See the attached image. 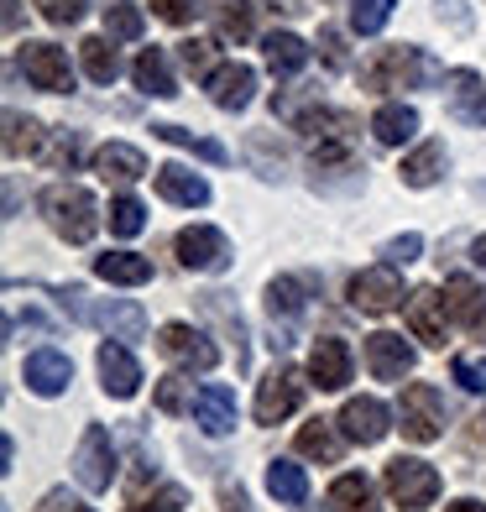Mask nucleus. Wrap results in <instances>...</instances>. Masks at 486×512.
I'll return each mask as SVG.
<instances>
[{"instance_id": "13", "label": "nucleus", "mask_w": 486, "mask_h": 512, "mask_svg": "<svg viewBox=\"0 0 486 512\" xmlns=\"http://www.w3.org/2000/svg\"><path fill=\"white\" fill-rule=\"evenodd\" d=\"M366 366H372L377 382H398L413 371V345L392 330H377V335H366Z\"/></svg>"}, {"instance_id": "35", "label": "nucleus", "mask_w": 486, "mask_h": 512, "mask_svg": "<svg viewBox=\"0 0 486 512\" xmlns=\"http://www.w3.org/2000/svg\"><path fill=\"white\" fill-rule=\"evenodd\" d=\"M267 309H272V324L283 319V335H288V324L304 314V283H298V277H277L267 288Z\"/></svg>"}, {"instance_id": "42", "label": "nucleus", "mask_w": 486, "mask_h": 512, "mask_svg": "<svg viewBox=\"0 0 486 512\" xmlns=\"http://www.w3.org/2000/svg\"><path fill=\"white\" fill-rule=\"evenodd\" d=\"M319 58H324V68H330V74H345V68H351L345 37H340L335 27H319Z\"/></svg>"}, {"instance_id": "27", "label": "nucleus", "mask_w": 486, "mask_h": 512, "mask_svg": "<svg viewBox=\"0 0 486 512\" xmlns=\"http://www.w3.org/2000/svg\"><path fill=\"white\" fill-rule=\"evenodd\" d=\"M298 455L324 460V465H340V455H345L340 424H330V418H314V424H304V429H298Z\"/></svg>"}, {"instance_id": "18", "label": "nucleus", "mask_w": 486, "mask_h": 512, "mask_svg": "<svg viewBox=\"0 0 486 512\" xmlns=\"http://www.w3.org/2000/svg\"><path fill=\"white\" fill-rule=\"evenodd\" d=\"M194 418H199V429L215 434V439L230 434V429H236V392L220 387V382H204L194 392Z\"/></svg>"}, {"instance_id": "40", "label": "nucleus", "mask_w": 486, "mask_h": 512, "mask_svg": "<svg viewBox=\"0 0 486 512\" xmlns=\"http://www.w3.org/2000/svg\"><path fill=\"white\" fill-rule=\"evenodd\" d=\"M105 32L121 37V42H136L142 37V11H136L131 0H110L105 6Z\"/></svg>"}, {"instance_id": "44", "label": "nucleus", "mask_w": 486, "mask_h": 512, "mask_svg": "<svg viewBox=\"0 0 486 512\" xmlns=\"http://www.w3.org/2000/svg\"><path fill=\"white\" fill-rule=\"evenodd\" d=\"M152 398H157L162 413H183V408H189V387H183V377H162Z\"/></svg>"}, {"instance_id": "28", "label": "nucleus", "mask_w": 486, "mask_h": 512, "mask_svg": "<svg viewBox=\"0 0 486 512\" xmlns=\"http://www.w3.org/2000/svg\"><path fill=\"white\" fill-rule=\"evenodd\" d=\"M95 272L105 277V283H121V288L152 283V262H147V256H136V251H105V256H95Z\"/></svg>"}, {"instance_id": "32", "label": "nucleus", "mask_w": 486, "mask_h": 512, "mask_svg": "<svg viewBox=\"0 0 486 512\" xmlns=\"http://www.w3.org/2000/svg\"><path fill=\"white\" fill-rule=\"evenodd\" d=\"M330 507L335 512H382L377 507V486L372 481H366V476H340L335 486H330Z\"/></svg>"}, {"instance_id": "20", "label": "nucleus", "mask_w": 486, "mask_h": 512, "mask_svg": "<svg viewBox=\"0 0 486 512\" xmlns=\"http://www.w3.org/2000/svg\"><path fill=\"white\" fill-rule=\"evenodd\" d=\"M89 319H95L110 340H142L147 335V309L131 304V298H105V304H95Z\"/></svg>"}, {"instance_id": "16", "label": "nucleus", "mask_w": 486, "mask_h": 512, "mask_svg": "<svg viewBox=\"0 0 486 512\" xmlns=\"http://www.w3.org/2000/svg\"><path fill=\"white\" fill-rule=\"evenodd\" d=\"M445 319H450L445 293H434V288L408 293V330H413V340H424V345H445Z\"/></svg>"}, {"instance_id": "24", "label": "nucleus", "mask_w": 486, "mask_h": 512, "mask_svg": "<svg viewBox=\"0 0 486 512\" xmlns=\"http://www.w3.org/2000/svg\"><path fill=\"white\" fill-rule=\"evenodd\" d=\"M131 79H136V89H142V95H152V100H173V95H178L168 53H162V48H147L142 58H136V63H131Z\"/></svg>"}, {"instance_id": "30", "label": "nucleus", "mask_w": 486, "mask_h": 512, "mask_svg": "<svg viewBox=\"0 0 486 512\" xmlns=\"http://www.w3.org/2000/svg\"><path fill=\"white\" fill-rule=\"evenodd\" d=\"M262 53H267V68L272 74H298V68L309 63V48H304V37H293V32H267L262 37Z\"/></svg>"}, {"instance_id": "25", "label": "nucleus", "mask_w": 486, "mask_h": 512, "mask_svg": "<svg viewBox=\"0 0 486 512\" xmlns=\"http://www.w3.org/2000/svg\"><path fill=\"white\" fill-rule=\"evenodd\" d=\"M210 16H215V37L220 42L257 37V6H251V0H210Z\"/></svg>"}, {"instance_id": "38", "label": "nucleus", "mask_w": 486, "mask_h": 512, "mask_svg": "<svg viewBox=\"0 0 486 512\" xmlns=\"http://www.w3.org/2000/svg\"><path fill=\"white\" fill-rule=\"evenodd\" d=\"M162 142H173V147H189V152H199L204 162H230V152L220 147V142H210V136H194V131H183V126H173V121H162V126H152Z\"/></svg>"}, {"instance_id": "55", "label": "nucleus", "mask_w": 486, "mask_h": 512, "mask_svg": "<svg viewBox=\"0 0 486 512\" xmlns=\"http://www.w3.org/2000/svg\"><path fill=\"white\" fill-rule=\"evenodd\" d=\"M471 262H476V267H486V236H476V241H471Z\"/></svg>"}, {"instance_id": "14", "label": "nucleus", "mask_w": 486, "mask_h": 512, "mask_svg": "<svg viewBox=\"0 0 486 512\" xmlns=\"http://www.w3.org/2000/svg\"><path fill=\"white\" fill-rule=\"evenodd\" d=\"M204 84H210V100L220 110H246L251 100H257V68L251 63H220Z\"/></svg>"}, {"instance_id": "52", "label": "nucleus", "mask_w": 486, "mask_h": 512, "mask_svg": "<svg viewBox=\"0 0 486 512\" xmlns=\"http://www.w3.org/2000/svg\"><path fill=\"white\" fill-rule=\"evenodd\" d=\"M220 507H225V512H251V497L241 492V481H225V486H220Z\"/></svg>"}, {"instance_id": "15", "label": "nucleus", "mask_w": 486, "mask_h": 512, "mask_svg": "<svg viewBox=\"0 0 486 512\" xmlns=\"http://www.w3.org/2000/svg\"><path fill=\"white\" fill-rule=\"evenodd\" d=\"M450 84V95H445V105H450V115L460 126H486V84H481V74L476 68H455V74L445 79Z\"/></svg>"}, {"instance_id": "1", "label": "nucleus", "mask_w": 486, "mask_h": 512, "mask_svg": "<svg viewBox=\"0 0 486 512\" xmlns=\"http://www.w3.org/2000/svg\"><path fill=\"white\" fill-rule=\"evenodd\" d=\"M434 79H445V68H439L424 48H377L361 63V89H372V95L419 89V84H434Z\"/></svg>"}, {"instance_id": "4", "label": "nucleus", "mask_w": 486, "mask_h": 512, "mask_svg": "<svg viewBox=\"0 0 486 512\" xmlns=\"http://www.w3.org/2000/svg\"><path fill=\"white\" fill-rule=\"evenodd\" d=\"M398 429H403V439H413V445H434V439L445 434V403H439V392L429 382H408L403 387Z\"/></svg>"}, {"instance_id": "34", "label": "nucleus", "mask_w": 486, "mask_h": 512, "mask_svg": "<svg viewBox=\"0 0 486 512\" xmlns=\"http://www.w3.org/2000/svg\"><path fill=\"white\" fill-rule=\"evenodd\" d=\"M267 492H272L277 502L298 507V502L309 497V476H304V465H293V460H272V465H267Z\"/></svg>"}, {"instance_id": "39", "label": "nucleus", "mask_w": 486, "mask_h": 512, "mask_svg": "<svg viewBox=\"0 0 486 512\" xmlns=\"http://www.w3.org/2000/svg\"><path fill=\"white\" fill-rule=\"evenodd\" d=\"M392 6H398V0H351V32L377 37L392 21Z\"/></svg>"}, {"instance_id": "56", "label": "nucleus", "mask_w": 486, "mask_h": 512, "mask_svg": "<svg viewBox=\"0 0 486 512\" xmlns=\"http://www.w3.org/2000/svg\"><path fill=\"white\" fill-rule=\"evenodd\" d=\"M272 6H277V11H304L298 0H272Z\"/></svg>"}, {"instance_id": "54", "label": "nucleus", "mask_w": 486, "mask_h": 512, "mask_svg": "<svg viewBox=\"0 0 486 512\" xmlns=\"http://www.w3.org/2000/svg\"><path fill=\"white\" fill-rule=\"evenodd\" d=\"M445 512H486V507H481V502H476V497H460V502H450V507H445Z\"/></svg>"}, {"instance_id": "53", "label": "nucleus", "mask_w": 486, "mask_h": 512, "mask_svg": "<svg viewBox=\"0 0 486 512\" xmlns=\"http://www.w3.org/2000/svg\"><path fill=\"white\" fill-rule=\"evenodd\" d=\"M21 27V0H6V32Z\"/></svg>"}, {"instance_id": "11", "label": "nucleus", "mask_w": 486, "mask_h": 512, "mask_svg": "<svg viewBox=\"0 0 486 512\" xmlns=\"http://www.w3.org/2000/svg\"><path fill=\"white\" fill-rule=\"evenodd\" d=\"M335 424H340V434L351 439V445H382L387 429H392V413H387L382 398H351L340 408Z\"/></svg>"}, {"instance_id": "36", "label": "nucleus", "mask_w": 486, "mask_h": 512, "mask_svg": "<svg viewBox=\"0 0 486 512\" xmlns=\"http://www.w3.org/2000/svg\"><path fill=\"white\" fill-rule=\"evenodd\" d=\"M42 152V126L21 110H6V157H32Z\"/></svg>"}, {"instance_id": "29", "label": "nucleus", "mask_w": 486, "mask_h": 512, "mask_svg": "<svg viewBox=\"0 0 486 512\" xmlns=\"http://www.w3.org/2000/svg\"><path fill=\"white\" fill-rule=\"evenodd\" d=\"M413 131H419V110H413V105H382V110L372 115V136H377L382 147L413 142Z\"/></svg>"}, {"instance_id": "19", "label": "nucleus", "mask_w": 486, "mask_h": 512, "mask_svg": "<svg viewBox=\"0 0 486 512\" xmlns=\"http://www.w3.org/2000/svg\"><path fill=\"white\" fill-rule=\"evenodd\" d=\"M445 304H450V319L466 324V335L486 340V288H476L471 277H450V283H445Z\"/></svg>"}, {"instance_id": "3", "label": "nucleus", "mask_w": 486, "mask_h": 512, "mask_svg": "<svg viewBox=\"0 0 486 512\" xmlns=\"http://www.w3.org/2000/svg\"><path fill=\"white\" fill-rule=\"evenodd\" d=\"M387 492L403 512H424L439 497V471L419 455H398V460H387Z\"/></svg>"}, {"instance_id": "22", "label": "nucleus", "mask_w": 486, "mask_h": 512, "mask_svg": "<svg viewBox=\"0 0 486 512\" xmlns=\"http://www.w3.org/2000/svg\"><path fill=\"white\" fill-rule=\"evenodd\" d=\"M100 382L110 398H136V387H142V366L126 345H100Z\"/></svg>"}, {"instance_id": "21", "label": "nucleus", "mask_w": 486, "mask_h": 512, "mask_svg": "<svg viewBox=\"0 0 486 512\" xmlns=\"http://www.w3.org/2000/svg\"><path fill=\"white\" fill-rule=\"evenodd\" d=\"M157 194L168 204L199 209V204H210V183H204L199 173H189L183 162H162V168H157Z\"/></svg>"}, {"instance_id": "8", "label": "nucleus", "mask_w": 486, "mask_h": 512, "mask_svg": "<svg viewBox=\"0 0 486 512\" xmlns=\"http://www.w3.org/2000/svg\"><path fill=\"white\" fill-rule=\"evenodd\" d=\"M304 392H309L304 371H298V366H277L272 377L257 387V424H283V418L304 403Z\"/></svg>"}, {"instance_id": "12", "label": "nucleus", "mask_w": 486, "mask_h": 512, "mask_svg": "<svg viewBox=\"0 0 486 512\" xmlns=\"http://www.w3.org/2000/svg\"><path fill=\"white\" fill-rule=\"evenodd\" d=\"M309 377H314L319 392H340L351 382V345L340 335H319L314 351H309Z\"/></svg>"}, {"instance_id": "23", "label": "nucleus", "mask_w": 486, "mask_h": 512, "mask_svg": "<svg viewBox=\"0 0 486 512\" xmlns=\"http://www.w3.org/2000/svg\"><path fill=\"white\" fill-rule=\"evenodd\" d=\"M445 168H450V152H445V142H424L419 152H408V157H403L398 178L408 183V189H429V183L445 178Z\"/></svg>"}, {"instance_id": "45", "label": "nucleus", "mask_w": 486, "mask_h": 512, "mask_svg": "<svg viewBox=\"0 0 486 512\" xmlns=\"http://www.w3.org/2000/svg\"><path fill=\"white\" fill-rule=\"evenodd\" d=\"M419 251H424V236H413V230H408V236H392V241L382 246V256H387L392 267H408Z\"/></svg>"}, {"instance_id": "48", "label": "nucleus", "mask_w": 486, "mask_h": 512, "mask_svg": "<svg viewBox=\"0 0 486 512\" xmlns=\"http://www.w3.org/2000/svg\"><path fill=\"white\" fill-rule=\"evenodd\" d=\"M48 162H53V168H68V173H74V168H79V131H63L58 147L48 152Z\"/></svg>"}, {"instance_id": "46", "label": "nucleus", "mask_w": 486, "mask_h": 512, "mask_svg": "<svg viewBox=\"0 0 486 512\" xmlns=\"http://www.w3.org/2000/svg\"><path fill=\"white\" fill-rule=\"evenodd\" d=\"M147 6L168 21V27H183V21H194V11H199V0H147Z\"/></svg>"}, {"instance_id": "51", "label": "nucleus", "mask_w": 486, "mask_h": 512, "mask_svg": "<svg viewBox=\"0 0 486 512\" xmlns=\"http://www.w3.org/2000/svg\"><path fill=\"white\" fill-rule=\"evenodd\" d=\"M434 6H439V21L450 16V27H455V32H466V27H471V16H466V0H434Z\"/></svg>"}, {"instance_id": "7", "label": "nucleus", "mask_w": 486, "mask_h": 512, "mask_svg": "<svg viewBox=\"0 0 486 512\" xmlns=\"http://www.w3.org/2000/svg\"><path fill=\"white\" fill-rule=\"evenodd\" d=\"M74 476H79L84 492H110V481H115V445H110V429H100V424L84 429L79 450H74Z\"/></svg>"}, {"instance_id": "41", "label": "nucleus", "mask_w": 486, "mask_h": 512, "mask_svg": "<svg viewBox=\"0 0 486 512\" xmlns=\"http://www.w3.org/2000/svg\"><path fill=\"white\" fill-rule=\"evenodd\" d=\"M178 58L183 63H189V74H204V79H210L215 74V42L210 37H189V42H178Z\"/></svg>"}, {"instance_id": "49", "label": "nucleus", "mask_w": 486, "mask_h": 512, "mask_svg": "<svg viewBox=\"0 0 486 512\" xmlns=\"http://www.w3.org/2000/svg\"><path fill=\"white\" fill-rule=\"evenodd\" d=\"M183 486H162V492L152 497V502H136V512H183Z\"/></svg>"}, {"instance_id": "6", "label": "nucleus", "mask_w": 486, "mask_h": 512, "mask_svg": "<svg viewBox=\"0 0 486 512\" xmlns=\"http://www.w3.org/2000/svg\"><path fill=\"white\" fill-rule=\"evenodd\" d=\"M403 298L408 293H403V277H398V267H392V262L366 267V272L351 277V309H361V314H392Z\"/></svg>"}, {"instance_id": "37", "label": "nucleus", "mask_w": 486, "mask_h": 512, "mask_svg": "<svg viewBox=\"0 0 486 512\" xmlns=\"http://www.w3.org/2000/svg\"><path fill=\"white\" fill-rule=\"evenodd\" d=\"M105 220H110V236L131 241V236H142V225H147V209H142V199H131V194H115Z\"/></svg>"}, {"instance_id": "47", "label": "nucleus", "mask_w": 486, "mask_h": 512, "mask_svg": "<svg viewBox=\"0 0 486 512\" xmlns=\"http://www.w3.org/2000/svg\"><path fill=\"white\" fill-rule=\"evenodd\" d=\"M455 382L466 392H486V366L476 356H455Z\"/></svg>"}, {"instance_id": "31", "label": "nucleus", "mask_w": 486, "mask_h": 512, "mask_svg": "<svg viewBox=\"0 0 486 512\" xmlns=\"http://www.w3.org/2000/svg\"><path fill=\"white\" fill-rule=\"evenodd\" d=\"M79 63L95 84H115L121 79V53L110 48V37H84L79 42Z\"/></svg>"}, {"instance_id": "9", "label": "nucleus", "mask_w": 486, "mask_h": 512, "mask_svg": "<svg viewBox=\"0 0 486 512\" xmlns=\"http://www.w3.org/2000/svg\"><path fill=\"white\" fill-rule=\"evenodd\" d=\"M178 262L189 267V272H225L230 267V241L220 236L215 225H189V230H178Z\"/></svg>"}, {"instance_id": "43", "label": "nucleus", "mask_w": 486, "mask_h": 512, "mask_svg": "<svg viewBox=\"0 0 486 512\" xmlns=\"http://www.w3.org/2000/svg\"><path fill=\"white\" fill-rule=\"evenodd\" d=\"M37 11L53 21V27H74V21L89 11V0H37Z\"/></svg>"}, {"instance_id": "5", "label": "nucleus", "mask_w": 486, "mask_h": 512, "mask_svg": "<svg viewBox=\"0 0 486 512\" xmlns=\"http://www.w3.org/2000/svg\"><path fill=\"white\" fill-rule=\"evenodd\" d=\"M16 68L27 74L32 89H48V95H68L74 89V68H68V53L58 42H27L16 53Z\"/></svg>"}, {"instance_id": "50", "label": "nucleus", "mask_w": 486, "mask_h": 512, "mask_svg": "<svg viewBox=\"0 0 486 512\" xmlns=\"http://www.w3.org/2000/svg\"><path fill=\"white\" fill-rule=\"evenodd\" d=\"M32 512H95V507H84L79 497H68V486H58V492H48Z\"/></svg>"}, {"instance_id": "2", "label": "nucleus", "mask_w": 486, "mask_h": 512, "mask_svg": "<svg viewBox=\"0 0 486 512\" xmlns=\"http://www.w3.org/2000/svg\"><path fill=\"white\" fill-rule=\"evenodd\" d=\"M42 215H48V225L74 246L95 241V230H100V209L79 183H53V189H42Z\"/></svg>"}, {"instance_id": "10", "label": "nucleus", "mask_w": 486, "mask_h": 512, "mask_svg": "<svg viewBox=\"0 0 486 512\" xmlns=\"http://www.w3.org/2000/svg\"><path fill=\"white\" fill-rule=\"evenodd\" d=\"M157 351L178 361V366H189V371H215L220 351L210 345V335L194 330V324H162V335H157Z\"/></svg>"}, {"instance_id": "17", "label": "nucleus", "mask_w": 486, "mask_h": 512, "mask_svg": "<svg viewBox=\"0 0 486 512\" xmlns=\"http://www.w3.org/2000/svg\"><path fill=\"white\" fill-rule=\"evenodd\" d=\"M21 382H27L37 398H58V392L74 382V361L63 351H32L27 366H21Z\"/></svg>"}, {"instance_id": "33", "label": "nucleus", "mask_w": 486, "mask_h": 512, "mask_svg": "<svg viewBox=\"0 0 486 512\" xmlns=\"http://www.w3.org/2000/svg\"><path fill=\"white\" fill-rule=\"evenodd\" d=\"M298 131L324 136V142H345V136L356 131V115H351V110H330V105H319V110H304V115H298Z\"/></svg>"}, {"instance_id": "26", "label": "nucleus", "mask_w": 486, "mask_h": 512, "mask_svg": "<svg viewBox=\"0 0 486 512\" xmlns=\"http://www.w3.org/2000/svg\"><path fill=\"white\" fill-rule=\"evenodd\" d=\"M95 173L110 183H131V178H142L147 173V157H142V147H131V142H105L100 152H95Z\"/></svg>"}, {"instance_id": "57", "label": "nucleus", "mask_w": 486, "mask_h": 512, "mask_svg": "<svg viewBox=\"0 0 486 512\" xmlns=\"http://www.w3.org/2000/svg\"><path fill=\"white\" fill-rule=\"evenodd\" d=\"M481 194H486V183H481Z\"/></svg>"}]
</instances>
